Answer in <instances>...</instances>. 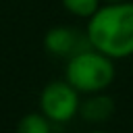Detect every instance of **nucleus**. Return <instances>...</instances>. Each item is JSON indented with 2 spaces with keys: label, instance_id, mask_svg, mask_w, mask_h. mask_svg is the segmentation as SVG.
<instances>
[{
  "label": "nucleus",
  "instance_id": "nucleus-2",
  "mask_svg": "<svg viewBox=\"0 0 133 133\" xmlns=\"http://www.w3.org/2000/svg\"><path fill=\"white\" fill-rule=\"evenodd\" d=\"M64 79L81 94L106 91L116 79V64L96 48H87L66 60Z\"/></svg>",
  "mask_w": 133,
  "mask_h": 133
},
{
  "label": "nucleus",
  "instance_id": "nucleus-5",
  "mask_svg": "<svg viewBox=\"0 0 133 133\" xmlns=\"http://www.w3.org/2000/svg\"><path fill=\"white\" fill-rule=\"evenodd\" d=\"M114 112H116V102L106 91L85 94L81 104H79V116L85 123H91V125L108 123Z\"/></svg>",
  "mask_w": 133,
  "mask_h": 133
},
{
  "label": "nucleus",
  "instance_id": "nucleus-6",
  "mask_svg": "<svg viewBox=\"0 0 133 133\" xmlns=\"http://www.w3.org/2000/svg\"><path fill=\"white\" fill-rule=\"evenodd\" d=\"M15 133H52V123L37 110V112H27L19 118Z\"/></svg>",
  "mask_w": 133,
  "mask_h": 133
},
{
  "label": "nucleus",
  "instance_id": "nucleus-7",
  "mask_svg": "<svg viewBox=\"0 0 133 133\" xmlns=\"http://www.w3.org/2000/svg\"><path fill=\"white\" fill-rule=\"evenodd\" d=\"M62 8L66 12H71L73 17H81V19H89L102 4V0H60Z\"/></svg>",
  "mask_w": 133,
  "mask_h": 133
},
{
  "label": "nucleus",
  "instance_id": "nucleus-1",
  "mask_svg": "<svg viewBox=\"0 0 133 133\" xmlns=\"http://www.w3.org/2000/svg\"><path fill=\"white\" fill-rule=\"evenodd\" d=\"M85 33L91 48L112 60L133 56V0L102 2L87 19Z\"/></svg>",
  "mask_w": 133,
  "mask_h": 133
},
{
  "label": "nucleus",
  "instance_id": "nucleus-4",
  "mask_svg": "<svg viewBox=\"0 0 133 133\" xmlns=\"http://www.w3.org/2000/svg\"><path fill=\"white\" fill-rule=\"evenodd\" d=\"M42 44H44V50L50 56L64 58V60H69L75 54L91 48L85 29H79V27H73V25H56V27H50L44 33Z\"/></svg>",
  "mask_w": 133,
  "mask_h": 133
},
{
  "label": "nucleus",
  "instance_id": "nucleus-8",
  "mask_svg": "<svg viewBox=\"0 0 133 133\" xmlns=\"http://www.w3.org/2000/svg\"><path fill=\"white\" fill-rule=\"evenodd\" d=\"M87 133H110V131H104V129H91V131H87Z\"/></svg>",
  "mask_w": 133,
  "mask_h": 133
},
{
  "label": "nucleus",
  "instance_id": "nucleus-3",
  "mask_svg": "<svg viewBox=\"0 0 133 133\" xmlns=\"http://www.w3.org/2000/svg\"><path fill=\"white\" fill-rule=\"evenodd\" d=\"M81 94L66 81V79H54L46 83L39 91V112L50 123H69L79 114Z\"/></svg>",
  "mask_w": 133,
  "mask_h": 133
},
{
  "label": "nucleus",
  "instance_id": "nucleus-9",
  "mask_svg": "<svg viewBox=\"0 0 133 133\" xmlns=\"http://www.w3.org/2000/svg\"><path fill=\"white\" fill-rule=\"evenodd\" d=\"M102 2H123V0H102Z\"/></svg>",
  "mask_w": 133,
  "mask_h": 133
}]
</instances>
